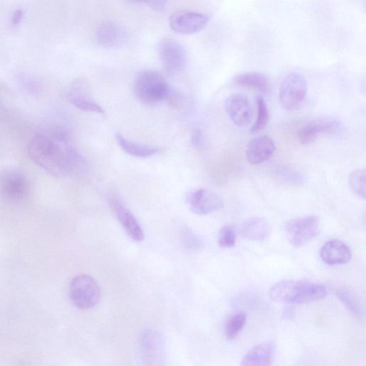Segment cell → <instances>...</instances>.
<instances>
[{
    "label": "cell",
    "mask_w": 366,
    "mask_h": 366,
    "mask_svg": "<svg viewBox=\"0 0 366 366\" xmlns=\"http://www.w3.org/2000/svg\"><path fill=\"white\" fill-rule=\"evenodd\" d=\"M29 154L37 165L55 177L83 174L88 169L84 159L64 133L35 136L29 145Z\"/></svg>",
    "instance_id": "1"
},
{
    "label": "cell",
    "mask_w": 366,
    "mask_h": 366,
    "mask_svg": "<svg viewBox=\"0 0 366 366\" xmlns=\"http://www.w3.org/2000/svg\"><path fill=\"white\" fill-rule=\"evenodd\" d=\"M326 296L327 289L324 286L308 282H282L274 284L269 291V297L272 301L289 304L316 302Z\"/></svg>",
    "instance_id": "2"
},
{
    "label": "cell",
    "mask_w": 366,
    "mask_h": 366,
    "mask_svg": "<svg viewBox=\"0 0 366 366\" xmlns=\"http://www.w3.org/2000/svg\"><path fill=\"white\" fill-rule=\"evenodd\" d=\"M134 93L140 102L155 106L168 99L171 91L167 82L160 72L146 70L136 78Z\"/></svg>",
    "instance_id": "3"
},
{
    "label": "cell",
    "mask_w": 366,
    "mask_h": 366,
    "mask_svg": "<svg viewBox=\"0 0 366 366\" xmlns=\"http://www.w3.org/2000/svg\"><path fill=\"white\" fill-rule=\"evenodd\" d=\"M69 294L72 304L82 310L95 307L101 297L99 284L87 274H79L72 280Z\"/></svg>",
    "instance_id": "4"
},
{
    "label": "cell",
    "mask_w": 366,
    "mask_h": 366,
    "mask_svg": "<svg viewBox=\"0 0 366 366\" xmlns=\"http://www.w3.org/2000/svg\"><path fill=\"white\" fill-rule=\"evenodd\" d=\"M308 84L304 76L293 72L287 75L282 81L279 101L287 111L297 110L304 103L307 96Z\"/></svg>",
    "instance_id": "5"
},
{
    "label": "cell",
    "mask_w": 366,
    "mask_h": 366,
    "mask_svg": "<svg viewBox=\"0 0 366 366\" xmlns=\"http://www.w3.org/2000/svg\"><path fill=\"white\" fill-rule=\"evenodd\" d=\"M138 356L143 365H162L165 360V344L162 335L153 328L145 329L138 342Z\"/></svg>",
    "instance_id": "6"
},
{
    "label": "cell",
    "mask_w": 366,
    "mask_h": 366,
    "mask_svg": "<svg viewBox=\"0 0 366 366\" xmlns=\"http://www.w3.org/2000/svg\"><path fill=\"white\" fill-rule=\"evenodd\" d=\"M285 233L288 241L293 246L302 247L319 235L318 218L309 216L291 220L285 226Z\"/></svg>",
    "instance_id": "7"
},
{
    "label": "cell",
    "mask_w": 366,
    "mask_h": 366,
    "mask_svg": "<svg viewBox=\"0 0 366 366\" xmlns=\"http://www.w3.org/2000/svg\"><path fill=\"white\" fill-rule=\"evenodd\" d=\"M29 192L28 179L22 172L8 170L0 173V196L3 198L18 202L26 199Z\"/></svg>",
    "instance_id": "8"
},
{
    "label": "cell",
    "mask_w": 366,
    "mask_h": 366,
    "mask_svg": "<svg viewBox=\"0 0 366 366\" xmlns=\"http://www.w3.org/2000/svg\"><path fill=\"white\" fill-rule=\"evenodd\" d=\"M160 56L165 70L176 73L184 69L187 53L184 48L173 39L163 40L160 45Z\"/></svg>",
    "instance_id": "9"
},
{
    "label": "cell",
    "mask_w": 366,
    "mask_h": 366,
    "mask_svg": "<svg viewBox=\"0 0 366 366\" xmlns=\"http://www.w3.org/2000/svg\"><path fill=\"white\" fill-rule=\"evenodd\" d=\"M209 18L202 13L192 11H179L174 13L169 21L170 27L175 33L191 35L203 30Z\"/></svg>",
    "instance_id": "10"
},
{
    "label": "cell",
    "mask_w": 366,
    "mask_h": 366,
    "mask_svg": "<svg viewBox=\"0 0 366 366\" xmlns=\"http://www.w3.org/2000/svg\"><path fill=\"white\" fill-rule=\"evenodd\" d=\"M187 202L191 211L199 216H206L219 211L224 205L219 195L204 189L188 194Z\"/></svg>",
    "instance_id": "11"
},
{
    "label": "cell",
    "mask_w": 366,
    "mask_h": 366,
    "mask_svg": "<svg viewBox=\"0 0 366 366\" xmlns=\"http://www.w3.org/2000/svg\"><path fill=\"white\" fill-rule=\"evenodd\" d=\"M69 99L75 107L82 111L104 113L103 108L92 98L89 82L83 78L77 79L72 83Z\"/></svg>",
    "instance_id": "12"
},
{
    "label": "cell",
    "mask_w": 366,
    "mask_h": 366,
    "mask_svg": "<svg viewBox=\"0 0 366 366\" xmlns=\"http://www.w3.org/2000/svg\"><path fill=\"white\" fill-rule=\"evenodd\" d=\"M225 108L228 117L235 125L240 128L250 125L253 110L247 96L243 94L231 96L226 101Z\"/></svg>",
    "instance_id": "13"
},
{
    "label": "cell",
    "mask_w": 366,
    "mask_h": 366,
    "mask_svg": "<svg viewBox=\"0 0 366 366\" xmlns=\"http://www.w3.org/2000/svg\"><path fill=\"white\" fill-rule=\"evenodd\" d=\"M111 206L127 234L135 241H143L145 239L144 232L130 210L116 199L111 201Z\"/></svg>",
    "instance_id": "14"
},
{
    "label": "cell",
    "mask_w": 366,
    "mask_h": 366,
    "mask_svg": "<svg viewBox=\"0 0 366 366\" xmlns=\"http://www.w3.org/2000/svg\"><path fill=\"white\" fill-rule=\"evenodd\" d=\"M276 150V144L268 136H260L253 139L246 149V158L249 163L258 165L267 161Z\"/></svg>",
    "instance_id": "15"
},
{
    "label": "cell",
    "mask_w": 366,
    "mask_h": 366,
    "mask_svg": "<svg viewBox=\"0 0 366 366\" xmlns=\"http://www.w3.org/2000/svg\"><path fill=\"white\" fill-rule=\"evenodd\" d=\"M322 260L329 265L345 264L352 257L349 247L339 240L327 242L321 250Z\"/></svg>",
    "instance_id": "16"
},
{
    "label": "cell",
    "mask_w": 366,
    "mask_h": 366,
    "mask_svg": "<svg viewBox=\"0 0 366 366\" xmlns=\"http://www.w3.org/2000/svg\"><path fill=\"white\" fill-rule=\"evenodd\" d=\"M276 346L273 343H260L251 348L243 357V366H269L272 364Z\"/></svg>",
    "instance_id": "17"
},
{
    "label": "cell",
    "mask_w": 366,
    "mask_h": 366,
    "mask_svg": "<svg viewBox=\"0 0 366 366\" xmlns=\"http://www.w3.org/2000/svg\"><path fill=\"white\" fill-rule=\"evenodd\" d=\"M271 226L264 218L253 217L246 220L240 226V232L243 238L253 241L266 240L271 233Z\"/></svg>",
    "instance_id": "18"
},
{
    "label": "cell",
    "mask_w": 366,
    "mask_h": 366,
    "mask_svg": "<svg viewBox=\"0 0 366 366\" xmlns=\"http://www.w3.org/2000/svg\"><path fill=\"white\" fill-rule=\"evenodd\" d=\"M235 84L266 94L270 89V82L266 76L259 72H245L234 77Z\"/></svg>",
    "instance_id": "19"
},
{
    "label": "cell",
    "mask_w": 366,
    "mask_h": 366,
    "mask_svg": "<svg viewBox=\"0 0 366 366\" xmlns=\"http://www.w3.org/2000/svg\"><path fill=\"white\" fill-rule=\"evenodd\" d=\"M123 38L122 30L112 22L103 23L98 29L97 40L99 43L107 48L119 45Z\"/></svg>",
    "instance_id": "20"
},
{
    "label": "cell",
    "mask_w": 366,
    "mask_h": 366,
    "mask_svg": "<svg viewBox=\"0 0 366 366\" xmlns=\"http://www.w3.org/2000/svg\"><path fill=\"white\" fill-rule=\"evenodd\" d=\"M116 140L123 150L134 157H148L155 155L158 152L157 148L141 145L129 141L120 133H117Z\"/></svg>",
    "instance_id": "21"
},
{
    "label": "cell",
    "mask_w": 366,
    "mask_h": 366,
    "mask_svg": "<svg viewBox=\"0 0 366 366\" xmlns=\"http://www.w3.org/2000/svg\"><path fill=\"white\" fill-rule=\"evenodd\" d=\"M338 298L355 316L362 318L364 316V308L360 300L346 289H340L336 292Z\"/></svg>",
    "instance_id": "22"
},
{
    "label": "cell",
    "mask_w": 366,
    "mask_h": 366,
    "mask_svg": "<svg viewBox=\"0 0 366 366\" xmlns=\"http://www.w3.org/2000/svg\"><path fill=\"white\" fill-rule=\"evenodd\" d=\"M349 186L352 192L365 200L366 197V172L365 169L353 171L349 176Z\"/></svg>",
    "instance_id": "23"
},
{
    "label": "cell",
    "mask_w": 366,
    "mask_h": 366,
    "mask_svg": "<svg viewBox=\"0 0 366 366\" xmlns=\"http://www.w3.org/2000/svg\"><path fill=\"white\" fill-rule=\"evenodd\" d=\"M247 321L245 314L237 313L229 318L226 325V336L228 339H235L244 328Z\"/></svg>",
    "instance_id": "24"
},
{
    "label": "cell",
    "mask_w": 366,
    "mask_h": 366,
    "mask_svg": "<svg viewBox=\"0 0 366 366\" xmlns=\"http://www.w3.org/2000/svg\"><path fill=\"white\" fill-rule=\"evenodd\" d=\"M180 236L183 245L189 250L199 251L204 247L202 239L187 227L182 228Z\"/></svg>",
    "instance_id": "25"
},
{
    "label": "cell",
    "mask_w": 366,
    "mask_h": 366,
    "mask_svg": "<svg viewBox=\"0 0 366 366\" xmlns=\"http://www.w3.org/2000/svg\"><path fill=\"white\" fill-rule=\"evenodd\" d=\"M256 104L258 115L255 123L250 128L251 133H257L263 130L269 121L268 108L263 98L257 96L256 98Z\"/></svg>",
    "instance_id": "26"
},
{
    "label": "cell",
    "mask_w": 366,
    "mask_h": 366,
    "mask_svg": "<svg viewBox=\"0 0 366 366\" xmlns=\"http://www.w3.org/2000/svg\"><path fill=\"white\" fill-rule=\"evenodd\" d=\"M321 134L318 121H313L305 126L299 132V138L301 143L307 145L313 143Z\"/></svg>",
    "instance_id": "27"
},
{
    "label": "cell",
    "mask_w": 366,
    "mask_h": 366,
    "mask_svg": "<svg viewBox=\"0 0 366 366\" xmlns=\"http://www.w3.org/2000/svg\"><path fill=\"white\" fill-rule=\"evenodd\" d=\"M276 175L279 179L292 185H300L304 180L300 172L289 167H280L277 169Z\"/></svg>",
    "instance_id": "28"
},
{
    "label": "cell",
    "mask_w": 366,
    "mask_h": 366,
    "mask_svg": "<svg viewBox=\"0 0 366 366\" xmlns=\"http://www.w3.org/2000/svg\"><path fill=\"white\" fill-rule=\"evenodd\" d=\"M236 243L235 229L232 226H226L220 231L218 244L223 248H233Z\"/></svg>",
    "instance_id": "29"
},
{
    "label": "cell",
    "mask_w": 366,
    "mask_h": 366,
    "mask_svg": "<svg viewBox=\"0 0 366 366\" xmlns=\"http://www.w3.org/2000/svg\"><path fill=\"white\" fill-rule=\"evenodd\" d=\"M144 1L156 11H163L167 4V0H144Z\"/></svg>",
    "instance_id": "30"
},
{
    "label": "cell",
    "mask_w": 366,
    "mask_h": 366,
    "mask_svg": "<svg viewBox=\"0 0 366 366\" xmlns=\"http://www.w3.org/2000/svg\"><path fill=\"white\" fill-rule=\"evenodd\" d=\"M192 145L194 148L199 149L204 144V136L201 130H196L192 137Z\"/></svg>",
    "instance_id": "31"
},
{
    "label": "cell",
    "mask_w": 366,
    "mask_h": 366,
    "mask_svg": "<svg viewBox=\"0 0 366 366\" xmlns=\"http://www.w3.org/2000/svg\"><path fill=\"white\" fill-rule=\"evenodd\" d=\"M23 18V12L21 10H18L13 14V23L14 25H18L21 23Z\"/></svg>",
    "instance_id": "32"
}]
</instances>
